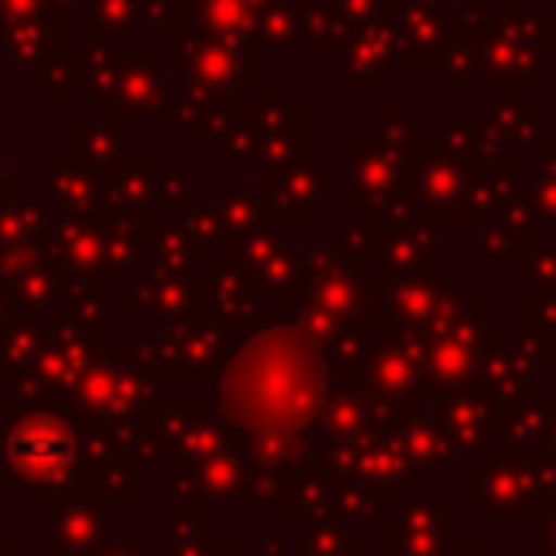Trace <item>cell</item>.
Wrapping results in <instances>:
<instances>
[{
	"instance_id": "cell-1",
	"label": "cell",
	"mask_w": 556,
	"mask_h": 556,
	"mask_svg": "<svg viewBox=\"0 0 556 556\" xmlns=\"http://www.w3.org/2000/svg\"><path fill=\"white\" fill-rule=\"evenodd\" d=\"M9 465L26 482H35V486L56 482L65 473V465H70V434H65V426L43 417V413L22 421L13 430V439H9Z\"/></svg>"
}]
</instances>
